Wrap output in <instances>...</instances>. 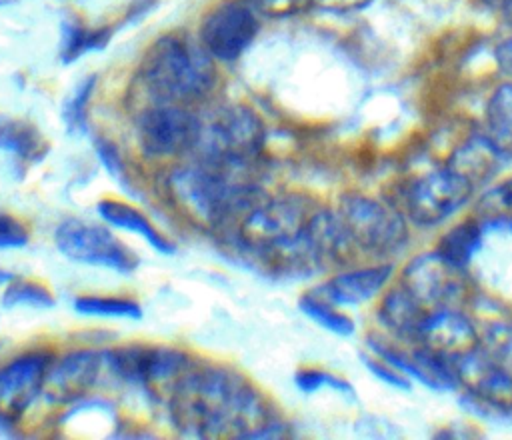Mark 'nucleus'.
Segmentation results:
<instances>
[{
  "label": "nucleus",
  "mask_w": 512,
  "mask_h": 440,
  "mask_svg": "<svg viewBox=\"0 0 512 440\" xmlns=\"http://www.w3.org/2000/svg\"><path fill=\"white\" fill-rule=\"evenodd\" d=\"M484 132L506 158L512 156V78L492 90L484 108Z\"/></svg>",
  "instance_id": "393cba45"
},
{
  "label": "nucleus",
  "mask_w": 512,
  "mask_h": 440,
  "mask_svg": "<svg viewBox=\"0 0 512 440\" xmlns=\"http://www.w3.org/2000/svg\"><path fill=\"white\" fill-rule=\"evenodd\" d=\"M266 142L262 118L246 104H226L202 118L194 158L232 166H250Z\"/></svg>",
  "instance_id": "423d86ee"
},
{
  "label": "nucleus",
  "mask_w": 512,
  "mask_h": 440,
  "mask_svg": "<svg viewBox=\"0 0 512 440\" xmlns=\"http://www.w3.org/2000/svg\"><path fill=\"white\" fill-rule=\"evenodd\" d=\"M4 2H6V0H0V6H2V4H4Z\"/></svg>",
  "instance_id": "ea45409f"
},
{
  "label": "nucleus",
  "mask_w": 512,
  "mask_h": 440,
  "mask_svg": "<svg viewBox=\"0 0 512 440\" xmlns=\"http://www.w3.org/2000/svg\"><path fill=\"white\" fill-rule=\"evenodd\" d=\"M56 250L70 262L108 268L130 274L138 268V256L110 230L94 222L68 218L54 230Z\"/></svg>",
  "instance_id": "9d476101"
},
{
  "label": "nucleus",
  "mask_w": 512,
  "mask_h": 440,
  "mask_svg": "<svg viewBox=\"0 0 512 440\" xmlns=\"http://www.w3.org/2000/svg\"><path fill=\"white\" fill-rule=\"evenodd\" d=\"M2 306L4 308L24 306V308L46 310L54 306V294L42 282L14 276L2 292Z\"/></svg>",
  "instance_id": "cd10ccee"
},
{
  "label": "nucleus",
  "mask_w": 512,
  "mask_h": 440,
  "mask_svg": "<svg viewBox=\"0 0 512 440\" xmlns=\"http://www.w3.org/2000/svg\"><path fill=\"white\" fill-rule=\"evenodd\" d=\"M102 370H110L108 350H72L52 362L44 392L54 402H72L98 382Z\"/></svg>",
  "instance_id": "f3484780"
},
{
  "label": "nucleus",
  "mask_w": 512,
  "mask_h": 440,
  "mask_svg": "<svg viewBox=\"0 0 512 440\" xmlns=\"http://www.w3.org/2000/svg\"><path fill=\"white\" fill-rule=\"evenodd\" d=\"M260 16L288 18L314 8V0H252Z\"/></svg>",
  "instance_id": "72a5a7b5"
},
{
  "label": "nucleus",
  "mask_w": 512,
  "mask_h": 440,
  "mask_svg": "<svg viewBox=\"0 0 512 440\" xmlns=\"http://www.w3.org/2000/svg\"><path fill=\"white\" fill-rule=\"evenodd\" d=\"M372 2L374 0H314V8L322 12H332V14H348V12L362 10Z\"/></svg>",
  "instance_id": "c9c22d12"
},
{
  "label": "nucleus",
  "mask_w": 512,
  "mask_h": 440,
  "mask_svg": "<svg viewBox=\"0 0 512 440\" xmlns=\"http://www.w3.org/2000/svg\"><path fill=\"white\" fill-rule=\"evenodd\" d=\"M468 270L456 268L436 250L420 252L398 272L396 282L404 286L426 310L442 306H464L468 296Z\"/></svg>",
  "instance_id": "f8f14e48"
},
{
  "label": "nucleus",
  "mask_w": 512,
  "mask_h": 440,
  "mask_svg": "<svg viewBox=\"0 0 512 440\" xmlns=\"http://www.w3.org/2000/svg\"><path fill=\"white\" fill-rule=\"evenodd\" d=\"M30 240L28 226L16 216L0 210V250H14L26 246Z\"/></svg>",
  "instance_id": "473e14b6"
},
{
  "label": "nucleus",
  "mask_w": 512,
  "mask_h": 440,
  "mask_svg": "<svg viewBox=\"0 0 512 440\" xmlns=\"http://www.w3.org/2000/svg\"><path fill=\"white\" fill-rule=\"evenodd\" d=\"M494 58L498 68L512 78V36H508L506 40H502L496 50H494Z\"/></svg>",
  "instance_id": "4c0bfd02"
},
{
  "label": "nucleus",
  "mask_w": 512,
  "mask_h": 440,
  "mask_svg": "<svg viewBox=\"0 0 512 440\" xmlns=\"http://www.w3.org/2000/svg\"><path fill=\"white\" fill-rule=\"evenodd\" d=\"M300 310L312 320L316 322L320 328H324L330 334L336 336H350L354 334V320L342 310V306L330 302L328 298H324L322 294H318L316 290H310L306 294L300 296L298 300Z\"/></svg>",
  "instance_id": "a878e982"
},
{
  "label": "nucleus",
  "mask_w": 512,
  "mask_h": 440,
  "mask_svg": "<svg viewBox=\"0 0 512 440\" xmlns=\"http://www.w3.org/2000/svg\"><path fill=\"white\" fill-rule=\"evenodd\" d=\"M74 310L82 316L114 318V320H138L142 318V306L124 296L112 294H82L74 300Z\"/></svg>",
  "instance_id": "bb28decb"
},
{
  "label": "nucleus",
  "mask_w": 512,
  "mask_h": 440,
  "mask_svg": "<svg viewBox=\"0 0 512 440\" xmlns=\"http://www.w3.org/2000/svg\"><path fill=\"white\" fill-rule=\"evenodd\" d=\"M114 32L116 26L108 24L88 26L76 18L64 20L60 28V60L64 64H72L86 54L104 50L110 44Z\"/></svg>",
  "instance_id": "5701e85b"
},
{
  "label": "nucleus",
  "mask_w": 512,
  "mask_h": 440,
  "mask_svg": "<svg viewBox=\"0 0 512 440\" xmlns=\"http://www.w3.org/2000/svg\"><path fill=\"white\" fill-rule=\"evenodd\" d=\"M96 212L104 220V224H108L110 228L124 230V232L140 236L156 252H160V254H174L176 252V246L170 242V238L164 236L152 224V220L142 210H138L136 206H132L124 200L104 198L96 204Z\"/></svg>",
  "instance_id": "412c9836"
},
{
  "label": "nucleus",
  "mask_w": 512,
  "mask_h": 440,
  "mask_svg": "<svg viewBox=\"0 0 512 440\" xmlns=\"http://www.w3.org/2000/svg\"><path fill=\"white\" fill-rule=\"evenodd\" d=\"M474 194L472 184L442 166L404 184L398 208L412 226L434 228L458 214Z\"/></svg>",
  "instance_id": "6e6552de"
},
{
  "label": "nucleus",
  "mask_w": 512,
  "mask_h": 440,
  "mask_svg": "<svg viewBox=\"0 0 512 440\" xmlns=\"http://www.w3.org/2000/svg\"><path fill=\"white\" fill-rule=\"evenodd\" d=\"M108 362L112 376L140 384V386H160L176 384V380L190 366L184 352L166 346H124L108 350Z\"/></svg>",
  "instance_id": "4468645a"
},
{
  "label": "nucleus",
  "mask_w": 512,
  "mask_h": 440,
  "mask_svg": "<svg viewBox=\"0 0 512 440\" xmlns=\"http://www.w3.org/2000/svg\"><path fill=\"white\" fill-rule=\"evenodd\" d=\"M486 4H490L494 10H498V14L512 24V0H484Z\"/></svg>",
  "instance_id": "58836bf2"
},
{
  "label": "nucleus",
  "mask_w": 512,
  "mask_h": 440,
  "mask_svg": "<svg viewBox=\"0 0 512 440\" xmlns=\"http://www.w3.org/2000/svg\"><path fill=\"white\" fill-rule=\"evenodd\" d=\"M170 418L188 436L272 438L288 424L242 374L218 366L190 364L170 390Z\"/></svg>",
  "instance_id": "f03ea898"
},
{
  "label": "nucleus",
  "mask_w": 512,
  "mask_h": 440,
  "mask_svg": "<svg viewBox=\"0 0 512 440\" xmlns=\"http://www.w3.org/2000/svg\"><path fill=\"white\" fill-rule=\"evenodd\" d=\"M336 214L354 252L376 260H390L410 242V222L398 206L350 192L338 202Z\"/></svg>",
  "instance_id": "39448f33"
},
{
  "label": "nucleus",
  "mask_w": 512,
  "mask_h": 440,
  "mask_svg": "<svg viewBox=\"0 0 512 440\" xmlns=\"http://www.w3.org/2000/svg\"><path fill=\"white\" fill-rule=\"evenodd\" d=\"M250 170V166L194 158L172 168L166 186L190 218L222 232L262 196V190L250 178Z\"/></svg>",
  "instance_id": "7ed1b4c3"
},
{
  "label": "nucleus",
  "mask_w": 512,
  "mask_h": 440,
  "mask_svg": "<svg viewBox=\"0 0 512 440\" xmlns=\"http://www.w3.org/2000/svg\"><path fill=\"white\" fill-rule=\"evenodd\" d=\"M54 356L30 350L0 366V424H12L44 392Z\"/></svg>",
  "instance_id": "2eb2a0df"
},
{
  "label": "nucleus",
  "mask_w": 512,
  "mask_h": 440,
  "mask_svg": "<svg viewBox=\"0 0 512 440\" xmlns=\"http://www.w3.org/2000/svg\"><path fill=\"white\" fill-rule=\"evenodd\" d=\"M94 90H96V76L90 74V76L82 78L72 88L68 98L64 100L62 120H64V126L70 134H84L86 132V128H88V108H90V100H92Z\"/></svg>",
  "instance_id": "c85d7f7f"
},
{
  "label": "nucleus",
  "mask_w": 512,
  "mask_h": 440,
  "mask_svg": "<svg viewBox=\"0 0 512 440\" xmlns=\"http://www.w3.org/2000/svg\"><path fill=\"white\" fill-rule=\"evenodd\" d=\"M138 78L152 102L200 104L212 96L218 84L216 60L198 38L182 32L160 34L146 48Z\"/></svg>",
  "instance_id": "20e7f679"
},
{
  "label": "nucleus",
  "mask_w": 512,
  "mask_h": 440,
  "mask_svg": "<svg viewBox=\"0 0 512 440\" xmlns=\"http://www.w3.org/2000/svg\"><path fill=\"white\" fill-rule=\"evenodd\" d=\"M294 384L304 394H314L328 388L340 396L354 398V386L344 376H338L322 368H300L294 374Z\"/></svg>",
  "instance_id": "7c9ffc66"
},
{
  "label": "nucleus",
  "mask_w": 512,
  "mask_h": 440,
  "mask_svg": "<svg viewBox=\"0 0 512 440\" xmlns=\"http://www.w3.org/2000/svg\"><path fill=\"white\" fill-rule=\"evenodd\" d=\"M428 310L398 282H392L378 300V320L386 334L398 342L412 344Z\"/></svg>",
  "instance_id": "aec40b11"
},
{
  "label": "nucleus",
  "mask_w": 512,
  "mask_h": 440,
  "mask_svg": "<svg viewBox=\"0 0 512 440\" xmlns=\"http://www.w3.org/2000/svg\"><path fill=\"white\" fill-rule=\"evenodd\" d=\"M366 350L396 370H400L410 382H418L434 392L458 390L456 368L450 360L434 354L420 344L398 342L394 338H384L382 334H370L366 338Z\"/></svg>",
  "instance_id": "ddd939ff"
},
{
  "label": "nucleus",
  "mask_w": 512,
  "mask_h": 440,
  "mask_svg": "<svg viewBox=\"0 0 512 440\" xmlns=\"http://www.w3.org/2000/svg\"><path fill=\"white\" fill-rule=\"evenodd\" d=\"M480 220L488 224L512 222V176L488 188L478 200Z\"/></svg>",
  "instance_id": "c756f323"
},
{
  "label": "nucleus",
  "mask_w": 512,
  "mask_h": 440,
  "mask_svg": "<svg viewBox=\"0 0 512 440\" xmlns=\"http://www.w3.org/2000/svg\"><path fill=\"white\" fill-rule=\"evenodd\" d=\"M202 116L186 104L152 102L136 118L140 150L150 160L192 154L200 136Z\"/></svg>",
  "instance_id": "1a4fd4ad"
},
{
  "label": "nucleus",
  "mask_w": 512,
  "mask_h": 440,
  "mask_svg": "<svg viewBox=\"0 0 512 440\" xmlns=\"http://www.w3.org/2000/svg\"><path fill=\"white\" fill-rule=\"evenodd\" d=\"M396 266L390 260H378L366 266H352L338 270L314 290L338 306H358L380 298V294L392 284Z\"/></svg>",
  "instance_id": "a211bd4d"
},
{
  "label": "nucleus",
  "mask_w": 512,
  "mask_h": 440,
  "mask_svg": "<svg viewBox=\"0 0 512 440\" xmlns=\"http://www.w3.org/2000/svg\"><path fill=\"white\" fill-rule=\"evenodd\" d=\"M96 152H98V158L102 160V164L106 166V170L128 190V172L120 160L118 148L108 140H98Z\"/></svg>",
  "instance_id": "f704fd0d"
},
{
  "label": "nucleus",
  "mask_w": 512,
  "mask_h": 440,
  "mask_svg": "<svg viewBox=\"0 0 512 440\" xmlns=\"http://www.w3.org/2000/svg\"><path fill=\"white\" fill-rule=\"evenodd\" d=\"M156 6V0H132V4L126 8L122 16V24H136L142 18H146Z\"/></svg>",
  "instance_id": "e433bc0d"
},
{
  "label": "nucleus",
  "mask_w": 512,
  "mask_h": 440,
  "mask_svg": "<svg viewBox=\"0 0 512 440\" xmlns=\"http://www.w3.org/2000/svg\"><path fill=\"white\" fill-rule=\"evenodd\" d=\"M222 232L250 266L280 278L314 276L354 252L336 210L296 194H262Z\"/></svg>",
  "instance_id": "f257e3e1"
},
{
  "label": "nucleus",
  "mask_w": 512,
  "mask_h": 440,
  "mask_svg": "<svg viewBox=\"0 0 512 440\" xmlns=\"http://www.w3.org/2000/svg\"><path fill=\"white\" fill-rule=\"evenodd\" d=\"M360 360H362V366L376 378L380 380L382 384L390 386V388H396V390H410L412 388V382L400 372L396 370L392 364H388L386 360L370 354L368 350L360 354Z\"/></svg>",
  "instance_id": "2f4dec72"
},
{
  "label": "nucleus",
  "mask_w": 512,
  "mask_h": 440,
  "mask_svg": "<svg viewBox=\"0 0 512 440\" xmlns=\"http://www.w3.org/2000/svg\"><path fill=\"white\" fill-rule=\"evenodd\" d=\"M482 238L484 222L480 218H466L452 224L446 232H442L434 250L456 268L468 270L470 262L474 260L476 252L482 246Z\"/></svg>",
  "instance_id": "4be33fe9"
},
{
  "label": "nucleus",
  "mask_w": 512,
  "mask_h": 440,
  "mask_svg": "<svg viewBox=\"0 0 512 440\" xmlns=\"http://www.w3.org/2000/svg\"><path fill=\"white\" fill-rule=\"evenodd\" d=\"M460 402L480 418L512 416V368L484 344L454 362Z\"/></svg>",
  "instance_id": "0eeeda50"
},
{
  "label": "nucleus",
  "mask_w": 512,
  "mask_h": 440,
  "mask_svg": "<svg viewBox=\"0 0 512 440\" xmlns=\"http://www.w3.org/2000/svg\"><path fill=\"white\" fill-rule=\"evenodd\" d=\"M0 150L26 164H34L44 158L48 144L40 130L28 120L0 114Z\"/></svg>",
  "instance_id": "b1692460"
},
{
  "label": "nucleus",
  "mask_w": 512,
  "mask_h": 440,
  "mask_svg": "<svg viewBox=\"0 0 512 440\" xmlns=\"http://www.w3.org/2000/svg\"><path fill=\"white\" fill-rule=\"evenodd\" d=\"M260 32V12L252 0H220L198 24V42L222 64L236 62Z\"/></svg>",
  "instance_id": "9b49d317"
},
{
  "label": "nucleus",
  "mask_w": 512,
  "mask_h": 440,
  "mask_svg": "<svg viewBox=\"0 0 512 440\" xmlns=\"http://www.w3.org/2000/svg\"><path fill=\"white\" fill-rule=\"evenodd\" d=\"M504 160H508L504 152L482 130L462 140L450 152L444 166H448L452 172H456L478 190L496 176Z\"/></svg>",
  "instance_id": "6ab92c4d"
},
{
  "label": "nucleus",
  "mask_w": 512,
  "mask_h": 440,
  "mask_svg": "<svg viewBox=\"0 0 512 440\" xmlns=\"http://www.w3.org/2000/svg\"><path fill=\"white\" fill-rule=\"evenodd\" d=\"M412 344H420L454 364L482 346V334L464 306H442L424 314Z\"/></svg>",
  "instance_id": "dca6fc26"
}]
</instances>
